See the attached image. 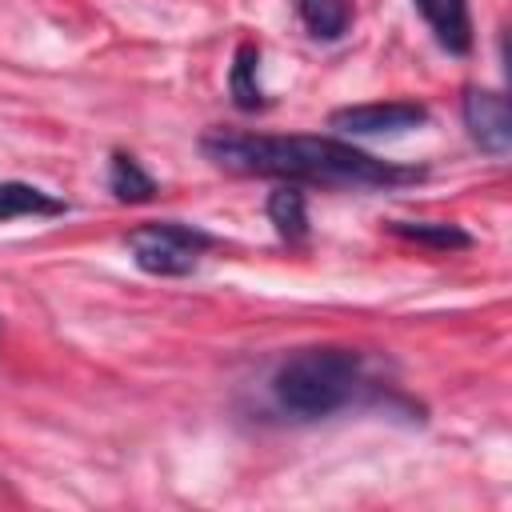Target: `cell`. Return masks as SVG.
<instances>
[{
	"label": "cell",
	"instance_id": "1",
	"mask_svg": "<svg viewBox=\"0 0 512 512\" xmlns=\"http://www.w3.org/2000/svg\"><path fill=\"white\" fill-rule=\"evenodd\" d=\"M200 152L236 176H276L288 184H332V188H388L420 180V168L376 160L332 136H260L212 128L200 136Z\"/></svg>",
	"mask_w": 512,
	"mask_h": 512
},
{
	"label": "cell",
	"instance_id": "2",
	"mask_svg": "<svg viewBox=\"0 0 512 512\" xmlns=\"http://www.w3.org/2000/svg\"><path fill=\"white\" fill-rule=\"evenodd\" d=\"M360 384V356L348 348H304L288 356L276 376V400L296 416H332L352 400Z\"/></svg>",
	"mask_w": 512,
	"mask_h": 512
},
{
	"label": "cell",
	"instance_id": "3",
	"mask_svg": "<svg viewBox=\"0 0 512 512\" xmlns=\"http://www.w3.org/2000/svg\"><path fill=\"white\" fill-rule=\"evenodd\" d=\"M208 244H212L208 232H200L192 224H180V220L140 224L128 236L132 260L152 276H184V272H192Z\"/></svg>",
	"mask_w": 512,
	"mask_h": 512
},
{
	"label": "cell",
	"instance_id": "4",
	"mask_svg": "<svg viewBox=\"0 0 512 512\" xmlns=\"http://www.w3.org/2000/svg\"><path fill=\"white\" fill-rule=\"evenodd\" d=\"M328 124L344 136H396L428 124V108L416 100H384V104H352L336 108Z\"/></svg>",
	"mask_w": 512,
	"mask_h": 512
},
{
	"label": "cell",
	"instance_id": "5",
	"mask_svg": "<svg viewBox=\"0 0 512 512\" xmlns=\"http://www.w3.org/2000/svg\"><path fill=\"white\" fill-rule=\"evenodd\" d=\"M464 128H468V136L484 152L504 156L512 148V112H508V100L500 92L468 88L464 92Z\"/></svg>",
	"mask_w": 512,
	"mask_h": 512
},
{
	"label": "cell",
	"instance_id": "6",
	"mask_svg": "<svg viewBox=\"0 0 512 512\" xmlns=\"http://www.w3.org/2000/svg\"><path fill=\"white\" fill-rule=\"evenodd\" d=\"M416 12L424 16V24L432 28L436 44L464 56L472 48V16H468V0H412Z\"/></svg>",
	"mask_w": 512,
	"mask_h": 512
},
{
	"label": "cell",
	"instance_id": "7",
	"mask_svg": "<svg viewBox=\"0 0 512 512\" xmlns=\"http://www.w3.org/2000/svg\"><path fill=\"white\" fill-rule=\"evenodd\" d=\"M60 212H68L60 196L24 180H0V224L16 216H60Z\"/></svg>",
	"mask_w": 512,
	"mask_h": 512
},
{
	"label": "cell",
	"instance_id": "8",
	"mask_svg": "<svg viewBox=\"0 0 512 512\" xmlns=\"http://www.w3.org/2000/svg\"><path fill=\"white\" fill-rule=\"evenodd\" d=\"M108 188L120 204H144L156 196V180L136 164V156L128 152H112V164H108Z\"/></svg>",
	"mask_w": 512,
	"mask_h": 512
},
{
	"label": "cell",
	"instance_id": "9",
	"mask_svg": "<svg viewBox=\"0 0 512 512\" xmlns=\"http://www.w3.org/2000/svg\"><path fill=\"white\" fill-rule=\"evenodd\" d=\"M256 64H260V48H256V44H240V48H236V60H232V76H228L232 104H236L240 112L264 108V92H260Z\"/></svg>",
	"mask_w": 512,
	"mask_h": 512
},
{
	"label": "cell",
	"instance_id": "10",
	"mask_svg": "<svg viewBox=\"0 0 512 512\" xmlns=\"http://www.w3.org/2000/svg\"><path fill=\"white\" fill-rule=\"evenodd\" d=\"M268 220L276 224V232H280L284 240H304V232H308L304 192H300V188H292V184L276 188V192L268 196Z\"/></svg>",
	"mask_w": 512,
	"mask_h": 512
},
{
	"label": "cell",
	"instance_id": "11",
	"mask_svg": "<svg viewBox=\"0 0 512 512\" xmlns=\"http://www.w3.org/2000/svg\"><path fill=\"white\" fill-rule=\"evenodd\" d=\"M392 232L404 236V240L440 248V252H452V248H468L472 244V236L460 224H444V220H396Z\"/></svg>",
	"mask_w": 512,
	"mask_h": 512
},
{
	"label": "cell",
	"instance_id": "12",
	"mask_svg": "<svg viewBox=\"0 0 512 512\" xmlns=\"http://www.w3.org/2000/svg\"><path fill=\"white\" fill-rule=\"evenodd\" d=\"M300 16H304L308 32L312 36H324V40H336L348 28L344 0H300Z\"/></svg>",
	"mask_w": 512,
	"mask_h": 512
}]
</instances>
